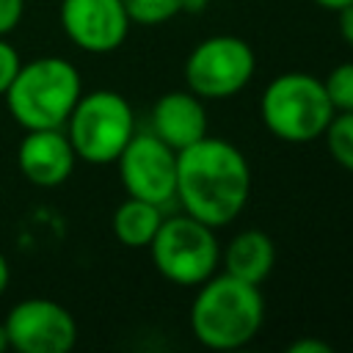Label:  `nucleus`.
Listing matches in <instances>:
<instances>
[{"label":"nucleus","mask_w":353,"mask_h":353,"mask_svg":"<svg viewBox=\"0 0 353 353\" xmlns=\"http://www.w3.org/2000/svg\"><path fill=\"white\" fill-rule=\"evenodd\" d=\"M251 168L245 154L223 141L204 135L176 152V190L182 210L218 229L232 223L248 201Z\"/></svg>","instance_id":"obj_1"},{"label":"nucleus","mask_w":353,"mask_h":353,"mask_svg":"<svg viewBox=\"0 0 353 353\" xmlns=\"http://www.w3.org/2000/svg\"><path fill=\"white\" fill-rule=\"evenodd\" d=\"M265 323L259 284L221 273L199 284L190 303V331L210 350H237L248 345Z\"/></svg>","instance_id":"obj_2"},{"label":"nucleus","mask_w":353,"mask_h":353,"mask_svg":"<svg viewBox=\"0 0 353 353\" xmlns=\"http://www.w3.org/2000/svg\"><path fill=\"white\" fill-rule=\"evenodd\" d=\"M83 94L77 69L58 55L19 63L8 91L3 94L11 116L25 130L63 127Z\"/></svg>","instance_id":"obj_3"},{"label":"nucleus","mask_w":353,"mask_h":353,"mask_svg":"<svg viewBox=\"0 0 353 353\" xmlns=\"http://www.w3.org/2000/svg\"><path fill=\"white\" fill-rule=\"evenodd\" d=\"M259 113L273 138L287 143H309L323 138L336 110L328 102L323 80L303 72H287L268 83Z\"/></svg>","instance_id":"obj_4"},{"label":"nucleus","mask_w":353,"mask_h":353,"mask_svg":"<svg viewBox=\"0 0 353 353\" xmlns=\"http://www.w3.org/2000/svg\"><path fill=\"white\" fill-rule=\"evenodd\" d=\"M135 135V116L130 102L110 91L99 88L91 94H80L69 119L66 138L74 154L91 165L116 163L127 141Z\"/></svg>","instance_id":"obj_5"},{"label":"nucleus","mask_w":353,"mask_h":353,"mask_svg":"<svg viewBox=\"0 0 353 353\" xmlns=\"http://www.w3.org/2000/svg\"><path fill=\"white\" fill-rule=\"evenodd\" d=\"M149 251L157 273L179 287H199L215 273L221 262L215 229L188 212L163 218Z\"/></svg>","instance_id":"obj_6"},{"label":"nucleus","mask_w":353,"mask_h":353,"mask_svg":"<svg viewBox=\"0 0 353 353\" xmlns=\"http://www.w3.org/2000/svg\"><path fill=\"white\" fill-rule=\"evenodd\" d=\"M256 69L251 44L240 36H210L199 41L185 61V83L201 99H229L240 94Z\"/></svg>","instance_id":"obj_7"},{"label":"nucleus","mask_w":353,"mask_h":353,"mask_svg":"<svg viewBox=\"0 0 353 353\" xmlns=\"http://www.w3.org/2000/svg\"><path fill=\"white\" fill-rule=\"evenodd\" d=\"M127 196L168 204L176 190V152L154 132H135L116 157Z\"/></svg>","instance_id":"obj_8"},{"label":"nucleus","mask_w":353,"mask_h":353,"mask_svg":"<svg viewBox=\"0 0 353 353\" xmlns=\"http://www.w3.org/2000/svg\"><path fill=\"white\" fill-rule=\"evenodd\" d=\"M8 347L19 353H66L77 342V323L66 306L50 298L19 301L6 317Z\"/></svg>","instance_id":"obj_9"},{"label":"nucleus","mask_w":353,"mask_h":353,"mask_svg":"<svg viewBox=\"0 0 353 353\" xmlns=\"http://www.w3.org/2000/svg\"><path fill=\"white\" fill-rule=\"evenodd\" d=\"M61 25L80 50L105 55L124 44L132 22L121 0H61Z\"/></svg>","instance_id":"obj_10"},{"label":"nucleus","mask_w":353,"mask_h":353,"mask_svg":"<svg viewBox=\"0 0 353 353\" xmlns=\"http://www.w3.org/2000/svg\"><path fill=\"white\" fill-rule=\"evenodd\" d=\"M74 160H77V154H74L66 132H61V127L28 130V135L22 138L19 152H17L22 176L39 188L63 185L72 176Z\"/></svg>","instance_id":"obj_11"},{"label":"nucleus","mask_w":353,"mask_h":353,"mask_svg":"<svg viewBox=\"0 0 353 353\" xmlns=\"http://www.w3.org/2000/svg\"><path fill=\"white\" fill-rule=\"evenodd\" d=\"M152 132L174 152L207 135V110L193 91H168L152 108Z\"/></svg>","instance_id":"obj_12"},{"label":"nucleus","mask_w":353,"mask_h":353,"mask_svg":"<svg viewBox=\"0 0 353 353\" xmlns=\"http://www.w3.org/2000/svg\"><path fill=\"white\" fill-rule=\"evenodd\" d=\"M223 265L229 276H237L248 284H262L276 265V245L259 229H245L229 240L223 248Z\"/></svg>","instance_id":"obj_13"},{"label":"nucleus","mask_w":353,"mask_h":353,"mask_svg":"<svg viewBox=\"0 0 353 353\" xmlns=\"http://www.w3.org/2000/svg\"><path fill=\"white\" fill-rule=\"evenodd\" d=\"M113 234L121 245L127 248H149L152 237L157 234L160 223H163V207L152 204L146 199H135L130 196L127 201H121L113 212Z\"/></svg>","instance_id":"obj_14"},{"label":"nucleus","mask_w":353,"mask_h":353,"mask_svg":"<svg viewBox=\"0 0 353 353\" xmlns=\"http://www.w3.org/2000/svg\"><path fill=\"white\" fill-rule=\"evenodd\" d=\"M325 146L331 152V157L353 174V110H339L334 113V119L328 121L325 132Z\"/></svg>","instance_id":"obj_15"},{"label":"nucleus","mask_w":353,"mask_h":353,"mask_svg":"<svg viewBox=\"0 0 353 353\" xmlns=\"http://www.w3.org/2000/svg\"><path fill=\"white\" fill-rule=\"evenodd\" d=\"M121 3H124L130 22L152 28V25H163L174 19L176 14H182L185 0H121Z\"/></svg>","instance_id":"obj_16"},{"label":"nucleus","mask_w":353,"mask_h":353,"mask_svg":"<svg viewBox=\"0 0 353 353\" xmlns=\"http://www.w3.org/2000/svg\"><path fill=\"white\" fill-rule=\"evenodd\" d=\"M323 88L328 94L331 108L339 110H353V61H345L328 72L323 80Z\"/></svg>","instance_id":"obj_17"},{"label":"nucleus","mask_w":353,"mask_h":353,"mask_svg":"<svg viewBox=\"0 0 353 353\" xmlns=\"http://www.w3.org/2000/svg\"><path fill=\"white\" fill-rule=\"evenodd\" d=\"M19 52L0 36V97L8 91V85H11V80H14V74H17V69H19Z\"/></svg>","instance_id":"obj_18"},{"label":"nucleus","mask_w":353,"mask_h":353,"mask_svg":"<svg viewBox=\"0 0 353 353\" xmlns=\"http://www.w3.org/2000/svg\"><path fill=\"white\" fill-rule=\"evenodd\" d=\"M25 0H0V36L11 33L22 19Z\"/></svg>","instance_id":"obj_19"},{"label":"nucleus","mask_w":353,"mask_h":353,"mask_svg":"<svg viewBox=\"0 0 353 353\" xmlns=\"http://www.w3.org/2000/svg\"><path fill=\"white\" fill-rule=\"evenodd\" d=\"M287 350L290 353H334V347L328 342H320V339H298Z\"/></svg>","instance_id":"obj_20"},{"label":"nucleus","mask_w":353,"mask_h":353,"mask_svg":"<svg viewBox=\"0 0 353 353\" xmlns=\"http://www.w3.org/2000/svg\"><path fill=\"white\" fill-rule=\"evenodd\" d=\"M336 14H339V36L353 47V3L342 6Z\"/></svg>","instance_id":"obj_21"},{"label":"nucleus","mask_w":353,"mask_h":353,"mask_svg":"<svg viewBox=\"0 0 353 353\" xmlns=\"http://www.w3.org/2000/svg\"><path fill=\"white\" fill-rule=\"evenodd\" d=\"M8 276H11V273H8V262H6V256L0 254V295H3L6 287H8Z\"/></svg>","instance_id":"obj_22"},{"label":"nucleus","mask_w":353,"mask_h":353,"mask_svg":"<svg viewBox=\"0 0 353 353\" xmlns=\"http://www.w3.org/2000/svg\"><path fill=\"white\" fill-rule=\"evenodd\" d=\"M317 6H323V8H328V11H339L342 6H347V3H353V0H314Z\"/></svg>","instance_id":"obj_23"},{"label":"nucleus","mask_w":353,"mask_h":353,"mask_svg":"<svg viewBox=\"0 0 353 353\" xmlns=\"http://www.w3.org/2000/svg\"><path fill=\"white\" fill-rule=\"evenodd\" d=\"M6 347H8V336H6V325L0 323V353H3Z\"/></svg>","instance_id":"obj_24"}]
</instances>
